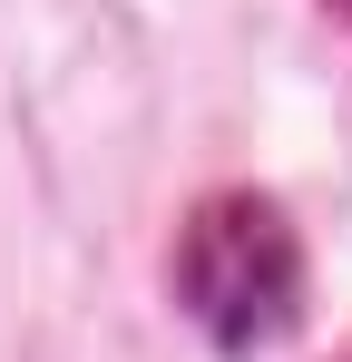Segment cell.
<instances>
[{
	"mask_svg": "<svg viewBox=\"0 0 352 362\" xmlns=\"http://www.w3.org/2000/svg\"><path fill=\"white\" fill-rule=\"evenodd\" d=\"M176 303L225 353L284 343L303 313V245H293L284 206L274 196H206L176 235Z\"/></svg>",
	"mask_w": 352,
	"mask_h": 362,
	"instance_id": "cell-1",
	"label": "cell"
},
{
	"mask_svg": "<svg viewBox=\"0 0 352 362\" xmlns=\"http://www.w3.org/2000/svg\"><path fill=\"white\" fill-rule=\"evenodd\" d=\"M333 10H343V20H352V0H333Z\"/></svg>",
	"mask_w": 352,
	"mask_h": 362,
	"instance_id": "cell-2",
	"label": "cell"
}]
</instances>
